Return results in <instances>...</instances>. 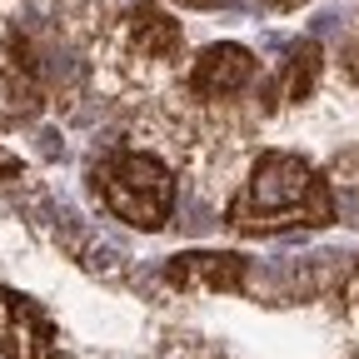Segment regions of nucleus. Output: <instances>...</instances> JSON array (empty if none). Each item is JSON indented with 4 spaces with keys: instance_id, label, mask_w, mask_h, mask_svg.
Returning a JSON list of instances; mask_svg holds the SVG:
<instances>
[{
    "instance_id": "obj_1",
    "label": "nucleus",
    "mask_w": 359,
    "mask_h": 359,
    "mask_svg": "<svg viewBox=\"0 0 359 359\" xmlns=\"http://www.w3.org/2000/svg\"><path fill=\"white\" fill-rule=\"evenodd\" d=\"M334 219V190L304 155L264 150L250 180L224 205V224L235 235H285V230H320Z\"/></svg>"
},
{
    "instance_id": "obj_2",
    "label": "nucleus",
    "mask_w": 359,
    "mask_h": 359,
    "mask_svg": "<svg viewBox=\"0 0 359 359\" xmlns=\"http://www.w3.org/2000/svg\"><path fill=\"white\" fill-rule=\"evenodd\" d=\"M95 190L105 200V210L135 230H165V219L175 210V175L165 160L145 155V150H115L100 170H95Z\"/></svg>"
},
{
    "instance_id": "obj_3",
    "label": "nucleus",
    "mask_w": 359,
    "mask_h": 359,
    "mask_svg": "<svg viewBox=\"0 0 359 359\" xmlns=\"http://www.w3.org/2000/svg\"><path fill=\"white\" fill-rule=\"evenodd\" d=\"M0 359H60V330L30 294L0 290Z\"/></svg>"
},
{
    "instance_id": "obj_4",
    "label": "nucleus",
    "mask_w": 359,
    "mask_h": 359,
    "mask_svg": "<svg viewBox=\"0 0 359 359\" xmlns=\"http://www.w3.org/2000/svg\"><path fill=\"white\" fill-rule=\"evenodd\" d=\"M255 80V55L235 40H219V45H205L190 65V95L200 100H230Z\"/></svg>"
},
{
    "instance_id": "obj_5",
    "label": "nucleus",
    "mask_w": 359,
    "mask_h": 359,
    "mask_svg": "<svg viewBox=\"0 0 359 359\" xmlns=\"http://www.w3.org/2000/svg\"><path fill=\"white\" fill-rule=\"evenodd\" d=\"M165 280H170V285H180V290L240 294V290H245V259H240V255H210V250L175 255V259L165 264Z\"/></svg>"
},
{
    "instance_id": "obj_6",
    "label": "nucleus",
    "mask_w": 359,
    "mask_h": 359,
    "mask_svg": "<svg viewBox=\"0 0 359 359\" xmlns=\"http://www.w3.org/2000/svg\"><path fill=\"white\" fill-rule=\"evenodd\" d=\"M130 40L145 60H180L185 50V35H180V20H170L160 6H135L130 11Z\"/></svg>"
},
{
    "instance_id": "obj_7",
    "label": "nucleus",
    "mask_w": 359,
    "mask_h": 359,
    "mask_svg": "<svg viewBox=\"0 0 359 359\" xmlns=\"http://www.w3.org/2000/svg\"><path fill=\"white\" fill-rule=\"evenodd\" d=\"M320 70H325V50L320 40H299L290 60H285V80H280V95L285 100H309L314 85H320Z\"/></svg>"
},
{
    "instance_id": "obj_8",
    "label": "nucleus",
    "mask_w": 359,
    "mask_h": 359,
    "mask_svg": "<svg viewBox=\"0 0 359 359\" xmlns=\"http://www.w3.org/2000/svg\"><path fill=\"white\" fill-rule=\"evenodd\" d=\"M20 155H11V150H0V180H20Z\"/></svg>"
},
{
    "instance_id": "obj_9",
    "label": "nucleus",
    "mask_w": 359,
    "mask_h": 359,
    "mask_svg": "<svg viewBox=\"0 0 359 359\" xmlns=\"http://www.w3.org/2000/svg\"><path fill=\"white\" fill-rule=\"evenodd\" d=\"M344 299H349V309L359 314V264H354V275H349V285H344Z\"/></svg>"
},
{
    "instance_id": "obj_10",
    "label": "nucleus",
    "mask_w": 359,
    "mask_h": 359,
    "mask_svg": "<svg viewBox=\"0 0 359 359\" xmlns=\"http://www.w3.org/2000/svg\"><path fill=\"white\" fill-rule=\"evenodd\" d=\"M175 6H185V11H210V6H219V0H175Z\"/></svg>"
},
{
    "instance_id": "obj_11",
    "label": "nucleus",
    "mask_w": 359,
    "mask_h": 359,
    "mask_svg": "<svg viewBox=\"0 0 359 359\" xmlns=\"http://www.w3.org/2000/svg\"><path fill=\"white\" fill-rule=\"evenodd\" d=\"M264 6H269V11H299L304 0H264Z\"/></svg>"
}]
</instances>
